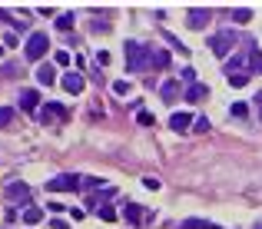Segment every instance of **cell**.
Segmentation results:
<instances>
[{
  "label": "cell",
  "mask_w": 262,
  "mask_h": 229,
  "mask_svg": "<svg viewBox=\"0 0 262 229\" xmlns=\"http://www.w3.org/2000/svg\"><path fill=\"white\" fill-rule=\"evenodd\" d=\"M153 63V47H146L143 40H126V70L130 73H143Z\"/></svg>",
  "instance_id": "1"
},
{
  "label": "cell",
  "mask_w": 262,
  "mask_h": 229,
  "mask_svg": "<svg viewBox=\"0 0 262 229\" xmlns=\"http://www.w3.org/2000/svg\"><path fill=\"white\" fill-rule=\"evenodd\" d=\"M239 44V37H236V30H219L212 40H209V47H212V54L216 57H229V50Z\"/></svg>",
  "instance_id": "2"
},
{
  "label": "cell",
  "mask_w": 262,
  "mask_h": 229,
  "mask_svg": "<svg viewBox=\"0 0 262 229\" xmlns=\"http://www.w3.org/2000/svg\"><path fill=\"white\" fill-rule=\"evenodd\" d=\"M47 47H50L47 33H30V37H27V47H23V54H27V60H40V57L47 54Z\"/></svg>",
  "instance_id": "3"
},
{
  "label": "cell",
  "mask_w": 262,
  "mask_h": 229,
  "mask_svg": "<svg viewBox=\"0 0 262 229\" xmlns=\"http://www.w3.org/2000/svg\"><path fill=\"white\" fill-rule=\"evenodd\" d=\"M80 183H83V179H80L77 173H63V176H53V179L47 183V189H50V193H66V189H77Z\"/></svg>",
  "instance_id": "4"
},
{
  "label": "cell",
  "mask_w": 262,
  "mask_h": 229,
  "mask_svg": "<svg viewBox=\"0 0 262 229\" xmlns=\"http://www.w3.org/2000/svg\"><path fill=\"white\" fill-rule=\"evenodd\" d=\"M7 199L27 209V206H30V186H27V183H17V179H13V183L7 186Z\"/></svg>",
  "instance_id": "5"
},
{
  "label": "cell",
  "mask_w": 262,
  "mask_h": 229,
  "mask_svg": "<svg viewBox=\"0 0 262 229\" xmlns=\"http://www.w3.org/2000/svg\"><path fill=\"white\" fill-rule=\"evenodd\" d=\"M47 120H70V110L60 107V103H47L40 110V123H47Z\"/></svg>",
  "instance_id": "6"
},
{
  "label": "cell",
  "mask_w": 262,
  "mask_h": 229,
  "mask_svg": "<svg viewBox=\"0 0 262 229\" xmlns=\"http://www.w3.org/2000/svg\"><path fill=\"white\" fill-rule=\"evenodd\" d=\"M209 20H212V13H209V10H203V7H193V10L186 13V23H189L193 30H203V27H206Z\"/></svg>",
  "instance_id": "7"
},
{
  "label": "cell",
  "mask_w": 262,
  "mask_h": 229,
  "mask_svg": "<svg viewBox=\"0 0 262 229\" xmlns=\"http://www.w3.org/2000/svg\"><path fill=\"white\" fill-rule=\"evenodd\" d=\"M60 87H63L66 93H83L87 80H83V73H66L63 80H60Z\"/></svg>",
  "instance_id": "8"
},
{
  "label": "cell",
  "mask_w": 262,
  "mask_h": 229,
  "mask_svg": "<svg viewBox=\"0 0 262 229\" xmlns=\"http://www.w3.org/2000/svg\"><path fill=\"white\" fill-rule=\"evenodd\" d=\"M37 103H40V93H37V90H20V110H27V113H33V110H37Z\"/></svg>",
  "instance_id": "9"
},
{
  "label": "cell",
  "mask_w": 262,
  "mask_h": 229,
  "mask_svg": "<svg viewBox=\"0 0 262 229\" xmlns=\"http://www.w3.org/2000/svg\"><path fill=\"white\" fill-rule=\"evenodd\" d=\"M123 219H126L130 226H140L143 219H146V213H143L140 206H133V203H126V206H123Z\"/></svg>",
  "instance_id": "10"
},
{
  "label": "cell",
  "mask_w": 262,
  "mask_h": 229,
  "mask_svg": "<svg viewBox=\"0 0 262 229\" xmlns=\"http://www.w3.org/2000/svg\"><path fill=\"white\" fill-rule=\"evenodd\" d=\"M189 120H193L189 113H173V116H169V126H173L176 133H186V130H189V126H193V123H189Z\"/></svg>",
  "instance_id": "11"
},
{
  "label": "cell",
  "mask_w": 262,
  "mask_h": 229,
  "mask_svg": "<svg viewBox=\"0 0 262 229\" xmlns=\"http://www.w3.org/2000/svg\"><path fill=\"white\" fill-rule=\"evenodd\" d=\"M176 93H179V80H166L163 87H159V97H163V103H173Z\"/></svg>",
  "instance_id": "12"
},
{
  "label": "cell",
  "mask_w": 262,
  "mask_h": 229,
  "mask_svg": "<svg viewBox=\"0 0 262 229\" xmlns=\"http://www.w3.org/2000/svg\"><path fill=\"white\" fill-rule=\"evenodd\" d=\"M37 80H40L44 87H50V83H56V70L53 66H40V70H37Z\"/></svg>",
  "instance_id": "13"
},
{
  "label": "cell",
  "mask_w": 262,
  "mask_h": 229,
  "mask_svg": "<svg viewBox=\"0 0 262 229\" xmlns=\"http://www.w3.org/2000/svg\"><path fill=\"white\" fill-rule=\"evenodd\" d=\"M209 93V87H203V83H193V87L186 90V100H189V103H196V100H203Z\"/></svg>",
  "instance_id": "14"
},
{
  "label": "cell",
  "mask_w": 262,
  "mask_h": 229,
  "mask_svg": "<svg viewBox=\"0 0 262 229\" xmlns=\"http://www.w3.org/2000/svg\"><path fill=\"white\" fill-rule=\"evenodd\" d=\"M40 219H44V209H37V206H27V209H23V223H27V226L40 223Z\"/></svg>",
  "instance_id": "15"
},
{
  "label": "cell",
  "mask_w": 262,
  "mask_h": 229,
  "mask_svg": "<svg viewBox=\"0 0 262 229\" xmlns=\"http://www.w3.org/2000/svg\"><path fill=\"white\" fill-rule=\"evenodd\" d=\"M153 70H166V66H169V54H166V50H153Z\"/></svg>",
  "instance_id": "16"
},
{
  "label": "cell",
  "mask_w": 262,
  "mask_h": 229,
  "mask_svg": "<svg viewBox=\"0 0 262 229\" xmlns=\"http://www.w3.org/2000/svg\"><path fill=\"white\" fill-rule=\"evenodd\" d=\"M232 20H236V23H249L252 10H249V7H236V10H232Z\"/></svg>",
  "instance_id": "17"
},
{
  "label": "cell",
  "mask_w": 262,
  "mask_h": 229,
  "mask_svg": "<svg viewBox=\"0 0 262 229\" xmlns=\"http://www.w3.org/2000/svg\"><path fill=\"white\" fill-rule=\"evenodd\" d=\"M97 216L106 219V223H113V219H116V209L109 206V203H103V206H97Z\"/></svg>",
  "instance_id": "18"
},
{
  "label": "cell",
  "mask_w": 262,
  "mask_h": 229,
  "mask_svg": "<svg viewBox=\"0 0 262 229\" xmlns=\"http://www.w3.org/2000/svg\"><path fill=\"white\" fill-rule=\"evenodd\" d=\"M229 113L236 116V120H246V116H249V107H246V103H232Z\"/></svg>",
  "instance_id": "19"
},
{
  "label": "cell",
  "mask_w": 262,
  "mask_h": 229,
  "mask_svg": "<svg viewBox=\"0 0 262 229\" xmlns=\"http://www.w3.org/2000/svg\"><path fill=\"white\" fill-rule=\"evenodd\" d=\"M239 66H242V60H239V57H232V60H226V66H222V70H226V76H232V73H242Z\"/></svg>",
  "instance_id": "20"
},
{
  "label": "cell",
  "mask_w": 262,
  "mask_h": 229,
  "mask_svg": "<svg viewBox=\"0 0 262 229\" xmlns=\"http://www.w3.org/2000/svg\"><path fill=\"white\" fill-rule=\"evenodd\" d=\"M73 27V13H63V17H56V30H70Z\"/></svg>",
  "instance_id": "21"
},
{
  "label": "cell",
  "mask_w": 262,
  "mask_h": 229,
  "mask_svg": "<svg viewBox=\"0 0 262 229\" xmlns=\"http://www.w3.org/2000/svg\"><path fill=\"white\" fill-rule=\"evenodd\" d=\"M10 120H13V110L10 107H0V126H10Z\"/></svg>",
  "instance_id": "22"
},
{
  "label": "cell",
  "mask_w": 262,
  "mask_h": 229,
  "mask_svg": "<svg viewBox=\"0 0 262 229\" xmlns=\"http://www.w3.org/2000/svg\"><path fill=\"white\" fill-rule=\"evenodd\" d=\"M113 90H116L120 97H126V93H133V87L126 83V80H116V83H113Z\"/></svg>",
  "instance_id": "23"
},
{
  "label": "cell",
  "mask_w": 262,
  "mask_h": 229,
  "mask_svg": "<svg viewBox=\"0 0 262 229\" xmlns=\"http://www.w3.org/2000/svg\"><path fill=\"white\" fill-rule=\"evenodd\" d=\"M246 80H249V73H232V76H229L232 87H246Z\"/></svg>",
  "instance_id": "24"
},
{
  "label": "cell",
  "mask_w": 262,
  "mask_h": 229,
  "mask_svg": "<svg viewBox=\"0 0 262 229\" xmlns=\"http://www.w3.org/2000/svg\"><path fill=\"white\" fill-rule=\"evenodd\" d=\"M193 130H196V133H209V120H206V116H199V120L193 123Z\"/></svg>",
  "instance_id": "25"
},
{
  "label": "cell",
  "mask_w": 262,
  "mask_h": 229,
  "mask_svg": "<svg viewBox=\"0 0 262 229\" xmlns=\"http://www.w3.org/2000/svg\"><path fill=\"white\" fill-rule=\"evenodd\" d=\"M83 186H87V189H97V186H103V183H100L97 176H87V179H83Z\"/></svg>",
  "instance_id": "26"
},
{
  "label": "cell",
  "mask_w": 262,
  "mask_h": 229,
  "mask_svg": "<svg viewBox=\"0 0 262 229\" xmlns=\"http://www.w3.org/2000/svg\"><path fill=\"white\" fill-rule=\"evenodd\" d=\"M136 120H140L143 126H150V123H153V116H150V113H146V110H140V116H136Z\"/></svg>",
  "instance_id": "27"
},
{
  "label": "cell",
  "mask_w": 262,
  "mask_h": 229,
  "mask_svg": "<svg viewBox=\"0 0 262 229\" xmlns=\"http://www.w3.org/2000/svg\"><path fill=\"white\" fill-rule=\"evenodd\" d=\"M143 186H146V189H159V179H153V176H146V179H143Z\"/></svg>",
  "instance_id": "28"
},
{
  "label": "cell",
  "mask_w": 262,
  "mask_h": 229,
  "mask_svg": "<svg viewBox=\"0 0 262 229\" xmlns=\"http://www.w3.org/2000/svg\"><path fill=\"white\" fill-rule=\"evenodd\" d=\"M56 63L66 66V63H70V54H63V50H60V54H56Z\"/></svg>",
  "instance_id": "29"
},
{
  "label": "cell",
  "mask_w": 262,
  "mask_h": 229,
  "mask_svg": "<svg viewBox=\"0 0 262 229\" xmlns=\"http://www.w3.org/2000/svg\"><path fill=\"white\" fill-rule=\"evenodd\" d=\"M183 229H203V223H196V219H186Z\"/></svg>",
  "instance_id": "30"
},
{
  "label": "cell",
  "mask_w": 262,
  "mask_h": 229,
  "mask_svg": "<svg viewBox=\"0 0 262 229\" xmlns=\"http://www.w3.org/2000/svg\"><path fill=\"white\" fill-rule=\"evenodd\" d=\"M50 226H53V229H70V226H66V219H53Z\"/></svg>",
  "instance_id": "31"
},
{
  "label": "cell",
  "mask_w": 262,
  "mask_h": 229,
  "mask_svg": "<svg viewBox=\"0 0 262 229\" xmlns=\"http://www.w3.org/2000/svg\"><path fill=\"white\" fill-rule=\"evenodd\" d=\"M256 110H259V120H262V97H256Z\"/></svg>",
  "instance_id": "32"
},
{
  "label": "cell",
  "mask_w": 262,
  "mask_h": 229,
  "mask_svg": "<svg viewBox=\"0 0 262 229\" xmlns=\"http://www.w3.org/2000/svg\"><path fill=\"white\" fill-rule=\"evenodd\" d=\"M203 229H219V226H212V223H206V226H203Z\"/></svg>",
  "instance_id": "33"
},
{
  "label": "cell",
  "mask_w": 262,
  "mask_h": 229,
  "mask_svg": "<svg viewBox=\"0 0 262 229\" xmlns=\"http://www.w3.org/2000/svg\"><path fill=\"white\" fill-rule=\"evenodd\" d=\"M256 70H259V73H262V60H259V66H256Z\"/></svg>",
  "instance_id": "34"
},
{
  "label": "cell",
  "mask_w": 262,
  "mask_h": 229,
  "mask_svg": "<svg viewBox=\"0 0 262 229\" xmlns=\"http://www.w3.org/2000/svg\"><path fill=\"white\" fill-rule=\"evenodd\" d=\"M256 229H262V223H256Z\"/></svg>",
  "instance_id": "35"
},
{
  "label": "cell",
  "mask_w": 262,
  "mask_h": 229,
  "mask_svg": "<svg viewBox=\"0 0 262 229\" xmlns=\"http://www.w3.org/2000/svg\"><path fill=\"white\" fill-rule=\"evenodd\" d=\"M0 54H3V44H0Z\"/></svg>",
  "instance_id": "36"
}]
</instances>
